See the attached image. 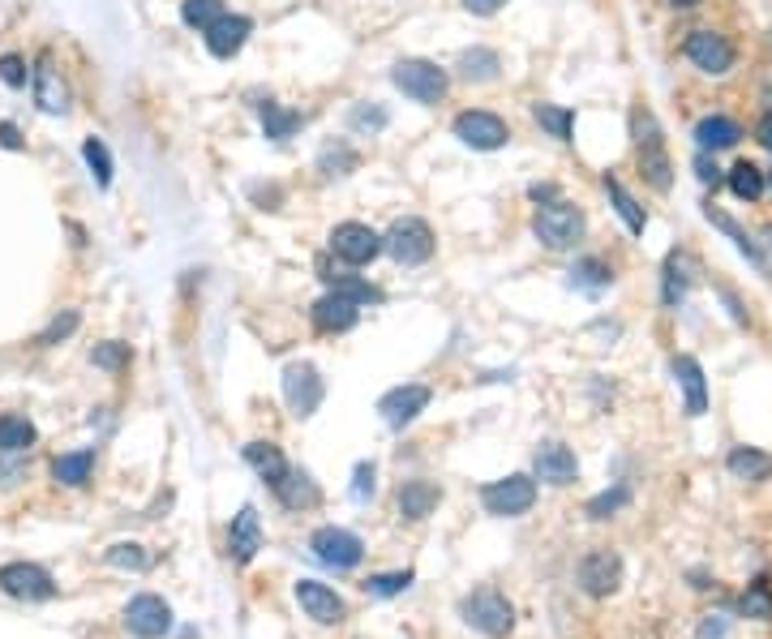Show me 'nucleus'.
<instances>
[{"instance_id":"obj_1","label":"nucleus","mask_w":772,"mask_h":639,"mask_svg":"<svg viewBox=\"0 0 772 639\" xmlns=\"http://www.w3.org/2000/svg\"><path fill=\"white\" fill-rule=\"evenodd\" d=\"M631 134H635V159H640L644 181H648L657 194H669V185H673V163H669L666 134H661L657 116H653L648 107H635V116H631Z\"/></svg>"},{"instance_id":"obj_2","label":"nucleus","mask_w":772,"mask_h":639,"mask_svg":"<svg viewBox=\"0 0 772 639\" xmlns=\"http://www.w3.org/2000/svg\"><path fill=\"white\" fill-rule=\"evenodd\" d=\"M532 237L545 249H571L584 237V210H579L575 202H563V197L537 206V215H532Z\"/></svg>"},{"instance_id":"obj_3","label":"nucleus","mask_w":772,"mask_h":639,"mask_svg":"<svg viewBox=\"0 0 772 639\" xmlns=\"http://www.w3.org/2000/svg\"><path fill=\"white\" fill-rule=\"evenodd\" d=\"M391 82H395L412 103H425V107H434L438 99H447V91H451L447 69H438L434 60H395Z\"/></svg>"},{"instance_id":"obj_4","label":"nucleus","mask_w":772,"mask_h":639,"mask_svg":"<svg viewBox=\"0 0 772 639\" xmlns=\"http://www.w3.org/2000/svg\"><path fill=\"white\" fill-rule=\"evenodd\" d=\"M382 249L400 262V266H420V262H429L434 258V228L425 224V219H416V215H404V219H395L391 224V232L382 237Z\"/></svg>"},{"instance_id":"obj_5","label":"nucleus","mask_w":772,"mask_h":639,"mask_svg":"<svg viewBox=\"0 0 772 639\" xmlns=\"http://www.w3.org/2000/svg\"><path fill=\"white\" fill-rule=\"evenodd\" d=\"M463 618H468V627H476L481 636H489V639H503L515 627L511 601H507L498 589L472 592V596L463 601Z\"/></svg>"},{"instance_id":"obj_6","label":"nucleus","mask_w":772,"mask_h":639,"mask_svg":"<svg viewBox=\"0 0 772 639\" xmlns=\"http://www.w3.org/2000/svg\"><path fill=\"white\" fill-rule=\"evenodd\" d=\"M451 134L460 138L463 147L472 150H503L511 142V129H507V121L498 116V112H485V107H468L456 116V125H451Z\"/></svg>"},{"instance_id":"obj_7","label":"nucleus","mask_w":772,"mask_h":639,"mask_svg":"<svg viewBox=\"0 0 772 639\" xmlns=\"http://www.w3.org/2000/svg\"><path fill=\"white\" fill-rule=\"evenodd\" d=\"M687 60L700 69V73H708V78H725L729 69H734V60H738V52L734 44L717 35V31H691L687 35Z\"/></svg>"},{"instance_id":"obj_8","label":"nucleus","mask_w":772,"mask_h":639,"mask_svg":"<svg viewBox=\"0 0 772 639\" xmlns=\"http://www.w3.org/2000/svg\"><path fill=\"white\" fill-rule=\"evenodd\" d=\"M481 502H485L489 515H523V511H532V502H537V481L523 477V472L503 477V481H489V486L481 490Z\"/></svg>"},{"instance_id":"obj_9","label":"nucleus","mask_w":772,"mask_h":639,"mask_svg":"<svg viewBox=\"0 0 772 639\" xmlns=\"http://www.w3.org/2000/svg\"><path fill=\"white\" fill-rule=\"evenodd\" d=\"M331 253L339 258V262H348V266H369L378 253H382V237L369 228V224H339L335 232H331Z\"/></svg>"},{"instance_id":"obj_10","label":"nucleus","mask_w":772,"mask_h":639,"mask_svg":"<svg viewBox=\"0 0 772 639\" xmlns=\"http://www.w3.org/2000/svg\"><path fill=\"white\" fill-rule=\"evenodd\" d=\"M322 378H318V369L306 365V361H297V365H288L284 369V399H288V408H292V417H313L318 408H322Z\"/></svg>"},{"instance_id":"obj_11","label":"nucleus","mask_w":772,"mask_h":639,"mask_svg":"<svg viewBox=\"0 0 772 639\" xmlns=\"http://www.w3.org/2000/svg\"><path fill=\"white\" fill-rule=\"evenodd\" d=\"M125 627L138 639H163L172 631V609H168L163 596L142 592V596H134V601L125 605Z\"/></svg>"},{"instance_id":"obj_12","label":"nucleus","mask_w":772,"mask_h":639,"mask_svg":"<svg viewBox=\"0 0 772 639\" xmlns=\"http://www.w3.org/2000/svg\"><path fill=\"white\" fill-rule=\"evenodd\" d=\"M309 549L318 554V562H326V567H335V571H353L360 558H365V545H360V537L348 533V528H318Z\"/></svg>"},{"instance_id":"obj_13","label":"nucleus","mask_w":772,"mask_h":639,"mask_svg":"<svg viewBox=\"0 0 772 639\" xmlns=\"http://www.w3.org/2000/svg\"><path fill=\"white\" fill-rule=\"evenodd\" d=\"M0 589L9 592V596H18V601H48V596H56L51 575L44 567H35V562H9V567H0Z\"/></svg>"},{"instance_id":"obj_14","label":"nucleus","mask_w":772,"mask_h":639,"mask_svg":"<svg viewBox=\"0 0 772 639\" xmlns=\"http://www.w3.org/2000/svg\"><path fill=\"white\" fill-rule=\"evenodd\" d=\"M429 387H420V383H408V387H395V391H387L378 399V412H382V421L391 425V430H404L412 425L425 408H429Z\"/></svg>"},{"instance_id":"obj_15","label":"nucleus","mask_w":772,"mask_h":639,"mask_svg":"<svg viewBox=\"0 0 772 639\" xmlns=\"http://www.w3.org/2000/svg\"><path fill=\"white\" fill-rule=\"evenodd\" d=\"M579 584H584L588 596H610L622 584V558L614 549H592L579 562Z\"/></svg>"},{"instance_id":"obj_16","label":"nucleus","mask_w":772,"mask_h":639,"mask_svg":"<svg viewBox=\"0 0 772 639\" xmlns=\"http://www.w3.org/2000/svg\"><path fill=\"white\" fill-rule=\"evenodd\" d=\"M254 35V22L250 18H241V13H223L215 26H206L203 39H206V52L210 56H219V60H232L237 52L245 48V39Z\"/></svg>"},{"instance_id":"obj_17","label":"nucleus","mask_w":772,"mask_h":639,"mask_svg":"<svg viewBox=\"0 0 772 639\" xmlns=\"http://www.w3.org/2000/svg\"><path fill=\"white\" fill-rule=\"evenodd\" d=\"M309 318H313V327H318L322 335H344V331L357 327L360 305L357 300H348L344 293H326L313 309H309Z\"/></svg>"},{"instance_id":"obj_18","label":"nucleus","mask_w":772,"mask_h":639,"mask_svg":"<svg viewBox=\"0 0 772 639\" xmlns=\"http://www.w3.org/2000/svg\"><path fill=\"white\" fill-rule=\"evenodd\" d=\"M297 601H301V609H306L309 618L322 623V627H335V623H344V614H348L344 596H335V589H326V584H318V580H301V584H297Z\"/></svg>"},{"instance_id":"obj_19","label":"nucleus","mask_w":772,"mask_h":639,"mask_svg":"<svg viewBox=\"0 0 772 639\" xmlns=\"http://www.w3.org/2000/svg\"><path fill=\"white\" fill-rule=\"evenodd\" d=\"M673 383L682 387V408L687 417H704L708 412V383L695 356H673Z\"/></svg>"},{"instance_id":"obj_20","label":"nucleus","mask_w":772,"mask_h":639,"mask_svg":"<svg viewBox=\"0 0 772 639\" xmlns=\"http://www.w3.org/2000/svg\"><path fill=\"white\" fill-rule=\"evenodd\" d=\"M532 468H537V481H545V486H571V481H575V472H579L575 455H571L563 443L541 446V450H537V459H532Z\"/></svg>"},{"instance_id":"obj_21","label":"nucleus","mask_w":772,"mask_h":639,"mask_svg":"<svg viewBox=\"0 0 772 639\" xmlns=\"http://www.w3.org/2000/svg\"><path fill=\"white\" fill-rule=\"evenodd\" d=\"M262 549V520H257L254 506H241V515L232 520V533H228V554L232 562H254V554Z\"/></svg>"},{"instance_id":"obj_22","label":"nucleus","mask_w":772,"mask_h":639,"mask_svg":"<svg viewBox=\"0 0 772 639\" xmlns=\"http://www.w3.org/2000/svg\"><path fill=\"white\" fill-rule=\"evenodd\" d=\"M35 103H39L48 116H60V112L69 107V91H65L60 73L51 69V56H39V65H35Z\"/></svg>"},{"instance_id":"obj_23","label":"nucleus","mask_w":772,"mask_h":639,"mask_svg":"<svg viewBox=\"0 0 772 639\" xmlns=\"http://www.w3.org/2000/svg\"><path fill=\"white\" fill-rule=\"evenodd\" d=\"M742 138V129L729 121V116H704L700 125H695V147L704 150H729L734 142Z\"/></svg>"},{"instance_id":"obj_24","label":"nucleus","mask_w":772,"mask_h":639,"mask_svg":"<svg viewBox=\"0 0 772 639\" xmlns=\"http://www.w3.org/2000/svg\"><path fill=\"white\" fill-rule=\"evenodd\" d=\"M438 502H442V490H438L434 481H404V490H400V511H404V520H425Z\"/></svg>"},{"instance_id":"obj_25","label":"nucleus","mask_w":772,"mask_h":639,"mask_svg":"<svg viewBox=\"0 0 772 639\" xmlns=\"http://www.w3.org/2000/svg\"><path fill=\"white\" fill-rule=\"evenodd\" d=\"M245 464L254 468L266 486H275V481L288 472V459H284V450L275 443H250L245 446Z\"/></svg>"},{"instance_id":"obj_26","label":"nucleus","mask_w":772,"mask_h":639,"mask_svg":"<svg viewBox=\"0 0 772 639\" xmlns=\"http://www.w3.org/2000/svg\"><path fill=\"white\" fill-rule=\"evenodd\" d=\"M270 490L279 493V502H284V506H292V511H297V506H318V498H322L318 486L309 481L306 472H297V468H288V472H284Z\"/></svg>"},{"instance_id":"obj_27","label":"nucleus","mask_w":772,"mask_h":639,"mask_svg":"<svg viewBox=\"0 0 772 639\" xmlns=\"http://www.w3.org/2000/svg\"><path fill=\"white\" fill-rule=\"evenodd\" d=\"M729 472L738 477V481H769L772 477V455L764 450H756V446H738V450H729Z\"/></svg>"},{"instance_id":"obj_28","label":"nucleus","mask_w":772,"mask_h":639,"mask_svg":"<svg viewBox=\"0 0 772 639\" xmlns=\"http://www.w3.org/2000/svg\"><path fill=\"white\" fill-rule=\"evenodd\" d=\"M257 121H262V134L275 138V142H284V138H292L301 129V112H288V107H279L270 99L257 103Z\"/></svg>"},{"instance_id":"obj_29","label":"nucleus","mask_w":772,"mask_h":639,"mask_svg":"<svg viewBox=\"0 0 772 639\" xmlns=\"http://www.w3.org/2000/svg\"><path fill=\"white\" fill-rule=\"evenodd\" d=\"M503 69V56L494 48H468L460 56V78L463 82H494Z\"/></svg>"},{"instance_id":"obj_30","label":"nucleus","mask_w":772,"mask_h":639,"mask_svg":"<svg viewBox=\"0 0 772 639\" xmlns=\"http://www.w3.org/2000/svg\"><path fill=\"white\" fill-rule=\"evenodd\" d=\"M91 468H95V450H69V455H60L56 464H51V477L60 481V486H87L91 481Z\"/></svg>"},{"instance_id":"obj_31","label":"nucleus","mask_w":772,"mask_h":639,"mask_svg":"<svg viewBox=\"0 0 772 639\" xmlns=\"http://www.w3.org/2000/svg\"><path fill=\"white\" fill-rule=\"evenodd\" d=\"M31 446H35V425H31L26 417L4 412V417H0V450H4V455H22V450H31Z\"/></svg>"},{"instance_id":"obj_32","label":"nucleus","mask_w":772,"mask_h":639,"mask_svg":"<svg viewBox=\"0 0 772 639\" xmlns=\"http://www.w3.org/2000/svg\"><path fill=\"white\" fill-rule=\"evenodd\" d=\"M318 168H322V176H348L360 168V155L348 142H326L318 155Z\"/></svg>"},{"instance_id":"obj_33","label":"nucleus","mask_w":772,"mask_h":639,"mask_svg":"<svg viewBox=\"0 0 772 639\" xmlns=\"http://www.w3.org/2000/svg\"><path fill=\"white\" fill-rule=\"evenodd\" d=\"M606 194H610V202H614V210L626 219V228L631 232H644V224H648V215H644V206L635 202V197L622 190V181H614V176H606Z\"/></svg>"},{"instance_id":"obj_34","label":"nucleus","mask_w":772,"mask_h":639,"mask_svg":"<svg viewBox=\"0 0 772 639\" xmlns=\"http://www.w3.org/2000/svg\"><path fill=\"white\" fill-rule=\"evenodd\" d=\"M532 121H537L550 138H558V142L571 138V125H575V116H571L566 107H558V103H532Z\"/></svg>"},{"instance_id":"obj_35","label":"nucleus","mask_w":772,"mask_h":639,"mask_svg":"<svg viewBox=\"0 0 772 639\" xmlns=\"http://www.w3.org/2000/svg\"><path fill=\"white\" fill-rule=\"evenodd\" d=\"M729 190L738 197H747V202H756V197L764 194V172L751 159H742V163L729 168Z\"/></svg>"},{"instance_id":"obj_36","label":"nucleus","mask_w":772,"mask_h":639,"mask_svg":"<svg viewBox=\"0 0 772 639\" xmlns=\"http://www.w3.org/2000/svg\"><path fill=\"white\" fill-rule=\"evenodd\" d=\"M223 13H228V9H223V0H181V22H185V26H194V31L215 26Z\"/></svg>"},{"instance_id":"obj_37","label":"nucleus","mask_w":772,"mask_h":639,"mask_svg":"<svg viewBox=\"0 0 772 639\" xmlns=\"http://www.w3.org/2000/svg\"><path fill=\"white\" fill-rule=\"evenodd\" d=\"M687 284H691V275H687V253H669L666 284H661V296H666L669 309H673V305L687 296Z\"/></svg>"},{"instance_id":"obj_38","label":"nucleus","mask_w":772,"mask_h":639,"mask_svg":"<svg viewBox=\"0 0 772 639\" xmlns=\"http://www.w3.org/2000/svg\"><path fill=\"white\" fill-rule=\"evenodd\" d=\"M575 288H588V293H601V288H610L614 284V271L606 266V262H597V258H584V262H575Z\"/></svg>"},{"instance_id":"obj_39","label":"nucleus","mask_w":772,"mask_h":639,"mask_svg":"<svg viewBox=\"0 0 772 639\" xmlns=\"http://www.w3.org/2000/svg\"><path fill=\"white\" fill-rule=\"evenodd\" d=\"M387 121H391V116H387V107H382V103H357V107L348 112V129L369 134V138H373V134H382V129H387Z\"/></svg>"},{"instance_id":"obj_40","label":"nucleus","mask_w":772,"mask_h":639,"mask_svg":"<svg viewBox=\"0 0 772 639\" xmlns=\"http://www.w3.org/2000/svg\"><path fill=\"white\" fill-rule=\"evenodd\" d=\"M326 284H331V293H344L348 300H357V305H378L382 293L373 288V284H365V279H353V275H322Z\"/></svg>"},{"instance_id":"obj_41","label":"nucleus","mask_w":772,"mask_h":639,"mask_svg":"<svg viewBox=\"0 0 772 639\" xmlns=\"http://www.w3.org/2000/svg\"><path fill=\"white\" fill-rule=\"evenodd\" d=\"M82 159H87V168L95 172L100 190H107V185H112V155L103 147V138H87V142H82Z\"/></svg>"},{"instance_id":"obj_42","label":"nucleus","mask_w":772,"mask_h":639,"mask_svg":"<svg viewBox=\"0 0 772 639\" xmlns=\"http://www.w3.org/2000/svg\"><path fill=\"white\" fill-rule=\"evenodd\" d=\"M738 609H742L747 618H760V623H769V618H772V589L764 584V580H760V584H751V589H747V596L738 601Z\"/></svg>"},{"instance_id":"obj_43","label":"nucleus","mask_w":772,"mask_h":639,"mask_svg":"<svg viewBox=\"0 0 772 639\" xmlns=\"http://www.w3.org/2000/svg\"><path fill=\"white\" fill-rule=\"evenodd\" d=\"M91 361H95L100 369H107V374H120V369L129 365V344H120V340H107V344H95V352H91Z\"/></svg>"},{"instance_id":"obj_44","label":"nucleus","mask_w":772,"mask_h":639,"mask_svg":"<svg viewBox=\"0 0 772 639\" xmlns=\"http://www.w3.org/2000/svg\"><path fill=\"white\" fill-rule=\"evenodd\" d=\"M412 584V571H387V575H369L365 592L369 596H400Z\"/></svg>"},{"instance_id":"obj_45","label":"nucleus","mask_w":772,"mask_h":639,"mask_svg":"<svg viewBox=\"0 0 772 639\" xmlns=\"http://www.w3.org/2000/svg\"><path fill=\"white\" fill-rule=\"evenodd\" d=\"M708 219H713V224H717L721 232H725V237H729V241H734V246L742 249V253H747V258H751V262H760V249L751 246V237H747V232H742V228H738V224H734V219H729V215H721V210H713V206H708Z\"/></svg>"},{"instance_id":"obj_46","label":"nucleus","mask_w":772,"mask_h":639,"mask_svg":"<svg viewBox=\"0 0 772 639\" xmlns=\"http://www.w3.org/2000/svg\"><path fill=\"white\" fill-rule=\"evenodd\" d=\"M73 331H78V313H73V309H65L60 318H51L48 331H39V340H35V344L51 347L56 340H65V335H73Z\"/></svg>"},{"instance_id":"obj_47","label":"nucleus","mask_w":772,"mask_h":639,"mask_svg":"<svg viewBox=\"0 0 772 639\" xmlns=\"http://www.w3.org/2000/svg\"><path fill=\"white\" fill-rule=\"evenodd\" d=\"M107 562H112V567H129V571H147L142 545H112V549H107Z\"/></svg>"},{"instance_id":"obj_48","label":"nucleus","mask_w":772,"mask_h":639,"mask_svg":"<svg viewBox=\"0 0 772 639\" xmlns=\"http://www.w3.org/2000/svg\"><path fill=\"white\" fill-rule=\"evenodd\" d=\"M0 82H4V87H13V91H22V87H26V60H22V56H13V52H9V56H0Z\"/></svg>"},{"instance_id":"obj_49","label":"nucleus","mask_w":772,"mask_h":639,"mask_svg":"<svg viewBox=\"0 0 772 639\" xmlns=\"http://www.w3.org/2000/svg\"><path fill=\"white\" fill-rule=\"evenodd\" d=\"M622 502H626V490L601 493L597 502H588V515H592V520H606V511H614V506H622Z\"/></svg>"},{"instance_id":"obj_50","label":"nucleus","mask_w":772,"mask_h":639,"mask_svg":"<svg viewBox=\"0 0 772 639\" xmlns=\"http://www.w3.org/2000/svg\"><path fill=\"white\" fill-rule=\"evenodd\" d=\"M369 493H373V464H360L357 481H353V498H357V502H365Z\"/></svg>"},{"instance_id":"obj_51","label":"nucleus","mask_w":772,"mask_h":639,"mask_svg":"<svg viewBox=\"0 0 772 639\" xmlns=\"http://www.w3.org/2000/svg\"><path fill=\"white\" fill-rule=\"evenodd\" d=\"M463 9L476 13V18H494L498 9H507V0H463Z\"/></svg>"},{"instance_id":"obj_52","label":"nucleus","mask_w":772,"mask_h":639,"mask_svg":"<svg viewBox=\"0 0 772 639\" xmlns=\"http://www.w3.org/2000/svg\"><path fill=\"white\" fill-rule=\"evenodd\" d=\"M0 147H9V150L22 147V138H18V129H13V125H0Z\"/></svg>"},{"instance_id":"obj_53","label":"nucleus","mask_w":772,"mask_h":639,"mask_svg":"<svg viewBox=\"0 0 772 639\" xmlns=\"http://www.w3.org/2000/svg\"><path fill=\"white\" fill-rule=\"evenodd\" d=\"M756 134H760V142L772 150V112L764 116V121H760V129H756Z\"/></svg>"},{"instance_id":"obj_54","label":"nucleus","mask_w":772,"mask_h":639,"mask_svg":"<svg viewBox=\"0 0 772 639\" xmlns=\"http://www.w3.org/2000/svg\"><path fill=\"white\" fill-rule=\"evenodd\" d=\"M700 181H704V185H708V181H717V168H708V159H704V155H700Z\"/></svg>"},{"instance_id":"obj_55","label":"nucleus","mask_w":772,"mask_h":639,"mask_svg":"<svg viewBox=\"0 0 772 639\" xmlns=\"http://www.w3.org/2000/svg\"><path fill=\"white\" fill-rule=\"evenodd\" d=\"M528 194H532V197H537V202H541V197H554V185H532Z\"/></svg>"},{"instance_id":"obj_56","label":"nucleus","mask_w":772,"mask_h":639,"mask_svg":"<svg viewBox=\"0 0 772 639\" xmlns=\"http://www.w3.org/2000/svg\"><path fill=\"white\" fill-rule=\"evenodd\" d=\"M673 4H678V9H691V4H700V0H673Z\"/></svg>"}]
</instances>
